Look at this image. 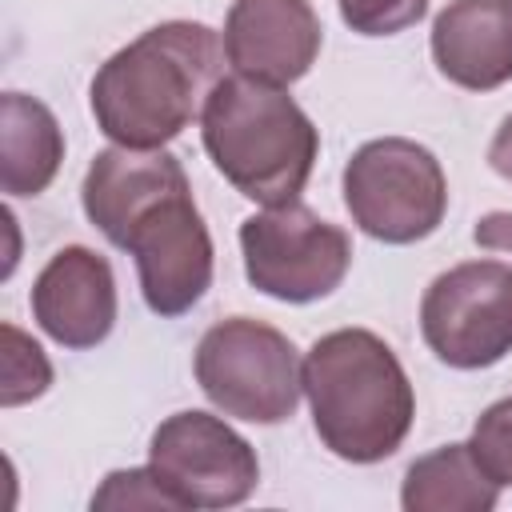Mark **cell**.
I'll list each match as a JSON object with an SVG mask.
<instances>
[{"label": "cell", "instance_id": "11", "mask_svg": "<svg viewBox=\"0 0 512 512\" xmlns=\"http://www.w3.org/2000/svg\"><path fill=\"white\" fill-rule=\"evenodd\" d=\"M36 324L64 348H96L116 324V276L84 244L60 248L32 284Z\"/></svg>", "mask_w": 512, "mask_h": 512}, {"label": "cell", "instance_id": "1", "mask_svg": "<svg viewBox=\"0 0 512 512\" xmlns=\"http://www.w3.org/2000/svg\"><path fill=\"white\" fill-rule=\"evenodd\" d=\"M220 68L224 40L208 24L164 20L112 52L92 76L96 128L124 148H164L204 112Z\"/></svg>", "mask_w": 512, "mask_h": 512}, {"label": "cell", "instance_id": "7", "mask_svg": "<svg viewBox=\"0 0 512 512\" xmlns=\"http://www.w3.org/2000/svg\"><path fill=\"white\" fill-rule=\"evenodd\" d=\"M424 344L448 368H492L512 352V264L468 260L440 272L420 300Z\"/></svg>", "mask_w": 512, "mask_h": 512}, {"label": "cell", "instance_id": "16", "mask_svg": "<svg viewBox=\"0 0 512 512\" xmlns=\"http://www.w3.org/2000/svg\"><path fill=\"white\" fill-rule=\"evenodd\" d=\"M4 368H0V404L4 408H16L24 400H36L48 392L52 384V364L48 356L40 352L36 340H28L16 324H4Z\"/></svg>", "mask_w": 512, "mask_h": 512}, {"label": "cell", "instance_id": "9", "mask_svg": "<svg viewBox=\"0 0 512 512\" xmlns=\"http://www.w3.org/2000/svg\"><path fill=\"white\" fill-rule=\"evenodd\" d=\"M120 248L136 260L144 304L164 320L184 316L212 284V236L192 204V188L148 204L128 224Z\"/></svg>", "mask_w": 512, "mask_h": 512}, {"label": "cell", "instance_id": "3", "mask_svg": "<svg viewBox=\"0 0 512 512\" xmlns=\"http://www.w3.org/2000/svg\"><path fill=\"white\" fill-rule=\"evenodd\" d=\"M200 136L216 172L264 208L300 200L320 152V132L308 112L280 84L240 72L220 76L208 92Z\"/></svg>", "mask_w": 512, "mask_h": 512}, {"label": "cell", "instance_id": "5", "mask_svg": "<svg viewBox=\"0 0 512 512\" xmlns=\"http://www.w3.org/2000/svg\"><path fill=\"white\" fill-rule=\"evenodd\" d=\"M344 204L364 236L416 244L440 228L448 212V180L424 144L384 136L360 144L344 164Z\"/></svg>", "mask_w": 512, "mask_h": 512}, {"label": "cell", "instance_id": "18", "mask_svg": "<svg viewBox=\"0 0 512 512\" xmlns=\"http://www.w3.org/2000/svg\"><path fill=\"white\" fill-rule=\"evenodd\" d=\"M92 508H116V512H132V508H160V512H180L176 496L160 484V476L148 468H120L108 472L104 484L92 492Z\"/></svg>", "mask_w": 512, "mask_h": 512}, {"label": "cell", "instance_id": "13", "mask_svg": "<svg viewBox=\"0 0 512 512\" xmlns=\"http://www.w3.org/2000/svg\"><path fill=\"white\" fill-rule=\"evenodd\" d=\"M432 60L444 80L492 92L512 80V0H452L432 20Z\"/></svg>", "mask_w": 512, "mask_h": 512}, {"label": "cell", "instance_id": "6", "mask_svg": "<svg viewBox=\"0 0 512 512\" xmlns=\"http://www.w3.org/2000/svg\"><path fill=\"white\" fill-rule=\"evenodd\" d=\"M244 276L256 292L284 304H312L340 288L352 264V240L300 200L264 208L240 224Z\"/></svg>", "mask_w": 512, "mask_h": 512}, {"label": "cell", "instance_id": "19", "mask_svg": "<svg viewBox=\"0 0 512 512\" xmlns=\"http://www.w3.org/2000/svg\"><path fill=\"white\" fill-rule=\"evenodd\" d=\"M340 16L360 36H396L424 20L428 0H336Z\"/></svg>", "mask_w": 512, "mask_h": 512}, {"label": "cell", "instance_id": "17", "mask_svg": "<svg viewBox=\"0 0 512 512\" xmlns=\"http://www.w3.org/2000/svg\"><path fill=\"white\" fill-rule=\"evenodd\" d=\"M468 448L496 488H512V396L480 412Z\"/></svg>", "mask_w": 512, "mask_h": 512}, {"label": "cell", "instance_id": "4", "mask_svg": "<svg viewBox=\"0 0 512 512\" xmlns=\"http://www.w3.org/2000/svg\"><path fill=\"white\" fill-rule=\"evenodd\" d=\"M204 396L236 420L280 424L296 412L304 392V360L296 344L252 316H228L212 324L192 356Z\"/></svg>", "mask_w": 512, "mask_h": 512}, {"label": "cell", "instance_id": "21", "mask_svg": "<svg viewBox=\"0 0 512 512\" xmlns=\"http://www.w3.org/2000/svg\"><path fill=\"white\" fill-rule=\"evenodd\" d=\"M488 164L496 176L512 180V116H504V124L496 128V136L488 144Z\"/></svg>", "mask_w": 512, "mask_h": 512}, {"label": "cell", "instance_id": "20", "mask_svg": "<svg viewBox=\"0 0 512 512\" xmlns=\"http://www.w3.org/2000/svg\"><path fill=\"white\" fill-rule=\"evenodd\" d=\"M472 240L492 252H512V212H488L476 220Z\"/></svg>", "mask_w": 512, "mask_h": 512}, {"label": "cell", "instance_id": "15", "mask_svg": "<svg viewBox=\"0 0 512 512\" xmlns=\"http://www.w3.org/2000/svg\"><path fill=\"white\" fill-rule=\"evenodd\" d=\"M500 488L484 476L468 444H444L408 464L400 504L404 512H492Z\"/></svg>", "mask_w": 512, "mask_h": 512}, {"label": "cell", "instance_id": "2", "mask_svg": "<svg viewBox=\"0 0 512 512\" xmlns=\"http://www.w3.org/2000/svg\"><path fill=\"white\" fill-rule=\"evenodd\" d=\"M304 396L316 436L348 464L392 456L416 416V392L404 364L368 328H336L308 348Z\"/></svg>", "mask_w": 512, "mask_h": 512}, {"label": "cell", "instance_id": "12", "mask_svg": "<svg viewBox=\"0 0 512 512\" xmlns=\"http://www.w3.org/2000/svg\"><path fill=\"white\" fill-rule=\"evenodd\" d=\"M176 188H188V176L172 152L116 144V148L96 152V160L88 164L80 200H84V216L92 220V228H100L120 248L128 224L148 204H156L160 196Z\"/></svg>", "mask_w": 512, "mask_h": 512}, {"label": "cell", "instance_id": "10", "mask_svg": "<svg viewBox=\"0 0 512 512\" xmlns=\"http://www.w3.org/2000/svg\"><path fill=\"white\" fill-rule=\"evenodd\" d=\"M320 16L308 0H232L224 20V56L240 76L296 84L320 56Z\"/></svg>", "mask_w": 512, "mask_h": 512}, {"label": "cell", "instance_id": "8", "mask_svg": "<svg viewBox=\"0 0 512 512\" xmlns=\"http://www.w3.org/2000/svg\"><path fill=\"white\" fill-rule=\"evenodd\" d=\"M148 464L184 508H232L260 484L256 448L212 412L168 416L148 444Z\"/></svg>", "mask_w": 512, "mask_h": 512}, {"label": "cell", "instance_id": "14", "mask_svg": "<svg viewBox=\"0 0 512 512\" xmlns=\"http://www.w3.org/2000/svg\"><path fill=\"white\" fill-rule=\"evenodd\" d=\"M64 160V132L48 104L24 92L0 96V188L8 196H40Z\"/></svg>", "mask_w": 512, "mask_h": 512}]
</instances>
